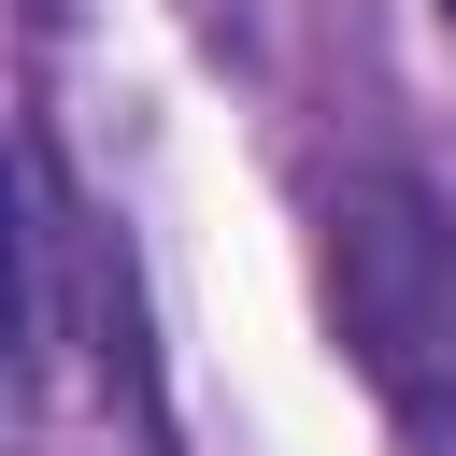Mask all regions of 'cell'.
Returning <instances> with one entry per match:
<instances>
[{
  "label": "cell",
  "mask_w": 456,
  "mask_h": 456,
  "mask_svg": "<svg viewBox=\"0 0 456 456\" xmlns=\"http://www.w3.org/2000/svg\"><path fill=\"white\" fill-rule=\"evenodd\" d=\"M328 314L399 428H456V200L413 171H342L328 200Z\"/></svg>",
  "instance_id": "cell-1"
},
{
  "label": "cell",
  "mask_w": 456,
  "mask_h": 456,
  "mask_svg": "<svg viewBox=\"0 0 456 456\" xmlns=\"http://www.w3.org/2000/svg\"><path fill=\"white\" fill-rule=\"evenodd\" d=\"M442 14H456V0H442Z\"/></svg>",
  "instance_id": "cell-2"
}]
</instances>
